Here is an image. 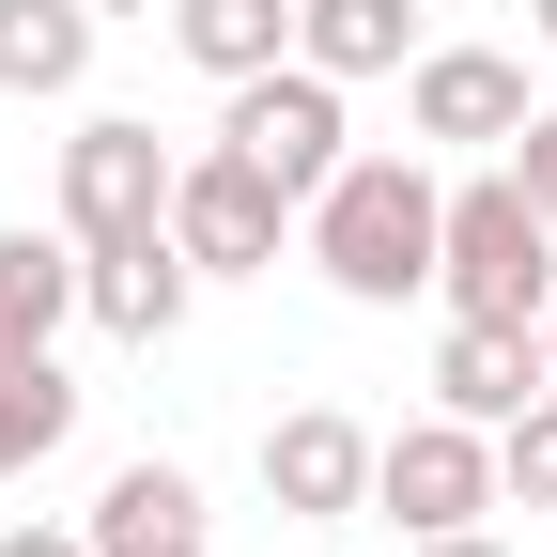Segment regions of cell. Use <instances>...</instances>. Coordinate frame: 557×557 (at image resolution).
<instances>
[{
	"label": "cell",
	"mask_w": 557,
	"mask_h": 557,
	"mask_svg": "<svg viewBox=\"0 0 557 557\" xmlns=\"http://www.w3.org/2000/svg\"><path fill=\"white\" fill-rule=\"evenodd\" d=\"M263 496L295 511V527H341V511H372V434L341 403H295V418H263Z\"/></svg>",
	"instance_id": "ba28073f"
},
{
	"label": "cell",
	"mask_w": 557,
	"mask_h": 557,
	"mask_svg": "<svg viewBox=\"0 0 557 557\" xmlns=\"http://www.w3.org/2000/svg\"><path fill=\"white\" fill-rule=\"evenodd\" d=\"M557 372H542V325H449L434 341V403L449 418H480V434H496V418H527Z\"/></svg>",
	"instance_id": "8fae6325"
},
{
	"label": "cell",
	"mask_w": 557,
	"mask_h": 557,
	"mask_svg": "<svg viewBox=\"0 0 557 557\" xmlns=\"http://www.w3.org/2000/svg\"><path fill=\"white\" fill-rule=\"evenodd\" d=\"M496 496H527V511H557V387H542L527 418H496Z\"/></svg>",
	"instance_id": "e0dca14e"
},
{
	"label": "cell",
	"mask_w": 557,
	"mask_h": 557,
	"mask_svg": "<svg viewBox=\"0 0 557 557\" xmlns=\"http://www.w3.org/2000/svg\"><path fill=\"white\" fill-rule=\"evenodd\" d=\"M62 434H78V372L62 357H0V480H32Z\"/></svg>",
	"instance_id": "2e32d148"
},
{
	"label": "cell",
	"mask_w": 557,
	"mask_h": 557,
	"mask_svg": "<svg viewBox=\"0 0 557 557\" xmlns=\"http://www.w3.org/2000/svg\"><path fill=\"white\" fill-rule=\"evenodd\" d=\"M496 171H511V186H527V201H542V218H557V94H542V109H527V139H511V156H496Z\"/></svg>",
	"instance_id": "ac0fdd59"
},
{
	"label": "cell",
	"mask_w": 557,
	"mask_h": 557,
	"mask_svg": "<svg viewBox=\"0 0 557 557\" xmlns=\"http://www.w3.org/2000/svg\"><path fill=\"white\" fill-rule=\"evenodd\" d=\"M218 139H233L278 201H295V218H310V186L357 156V139H341V78H325V62H263V78H233V124H218Z\"/></svg>",
	"instance_id": "277c9868"
},
{
	"label": "cell",
	"mask_w": 557,
	"mask_h": 557,
	"mask_svg": "<svg viewBox=\"0 0 557 557\" xmlns=\"http://www.w3.org/2000/svg\"><path fill=\"white\" fill-rule=\"evenodd\" d=\"M201 527H218V511H201V480L156 465V449L109 465V496H94V557H218Z\"/></svg>",
	"instance_id": "30bf717a"
},
{
	"label": "cell",
	"mask_w": 557,
	"mask_h": 557,
	"mask_svg": "<svg viewBox=\"0 0 557 557\" xmlns=\"http://www.w3.org/2000/svg\"><path fill=\"white\" fill-rule=\"evenodd\" d=\"M78 325V233H0V357H62Z\"/></svg>",
	"instance_id": "7c38bea8"
},
{
	"label": "cell",
	"mask_w": 557,
	"mask_h": 557,
	"mask_svg": "<svg viewBox=\"0 0 557 557\" xmlns=\"http://www.w3.org/2000/svg\"><path fill=\"white\" fill-rule=\"evenodd\" d=\"M542 372H557V295H542Z\"/></svg>",
	"instance_id": "603a6c76"
},
{
	"label": "cell",
	"mask_w": 557,
	"mask_h": 557,
	"mask_svg": "<svg viewBox=\"0 0 557 557\" xmlns=\"http://www.w3.org/2000/svg\"><path fill=\"white\" fill-rule=\"evenodd\" d=\"M171 139L156 124H124V109H94L78 139H62V233L78 248H139V233H171Z\"/></svg>",
	"instance_id": "3957f363"
},
{
	"label": "cell",
	"mask_w": 557,
	"mask_h": 557,
	"mask_svg": "<svg viewBox=\"0 0 557 557\" xmlns=\"http://www.w3.org/2000/svg\"><path fill=\"white\" fill-rule=\"evenodd\" d=\"M171 47L233 94V78H263V62H295V0H171Z\"/></svg>",
	"instance_id": "9a60e30c"
},
{
	"label": "cell",
	"mask_w": 557,
	"mask_h": 557,
	"mask_svg": "<svg viewBox=\"0 0 557 557\" xmlns=\"http://www.w3.org/2000/svg\"><path fill=\"white\" fill-rule=\"evenodd\" d=\"M372 511H403V542H434V527H480L496 511V434L480 418H403V434H372Z\"/></svg>",
	"instance_id": "5b68a950"
},
{
	"label": "cell",
	"mask_w": 557,
	"mask_h": 557,
	"mask_svg": "<svg viewBox=\"0 0 557 557\" xmlns=\"http://www.w3.org/2000/svg\"><path fill=\"white\" fill-rule=\"evenodd\" d=\"M434 218H449V186L418 171V156H341L295 233H310V263H325V295L403 310V295H434Z\"/></svg>",
	"instance_id": "6da1fadb"
},
{
	"label": "cell",
	"mask_w": 557,
	"mask_h": 557,
	"mask_svg": "<svg viewBox=\"0 0 557 557\" xmlns=\"http://www.w3.org/2000/svg\"><path fill=\"white\" fill-rule=\"evenodd\" d=\"M186 295H201V263H186L171 233H139V248H78V310H94L109 341H171Z\"/></svg>",
	"instance_id": "9c48e42d"
},
{
	"label": "cell",
	"mask_w": 557,
	"mask_h": 557,
	"mask_svg": "<svg viewBox=\"0 0 557 557\" xmlns=\"http://www.w3.org/2000/svg\"><path fill=\"white\" fill-rule=\"evenodd\" d=\"M325 557H341V542H325Z\"/></svg>",
	"instance_id": "cb8c5ba5"
},
{
	"label": "cell",
	"mask_w": 557,
	"mask_h": 557,
	"mask_svg": "<svg viewBox=\"0 0 557 557\" xmlns=\"http://www.w3.org/2000/svg\"><path fill=\"white\" fill-rule=\"evenodd\" d=\"M418 557H511L496 527H434V542H418Z\"/></svg>",
	"instance_id": "ffe728a7"
},
{
	"label": "cell",
	"mask_w": 557,
	"mask_h": 557,
	"mask_svg": "<svg viewBox=\"0 0 557 557\" xmlns=\"http://www.w3.org/2000/svg\"><path fill=\"white\" fill-rule=\"evenodd\" d=\"M0 557H94V527H0Z\"/></svg>",
	"instance_id": "d6986e66"
},
{
	"label": "cell",
	"mask_w": 557,
	"mask_h": 557,
	"mask_svg": "<svg viewBox=\"0 0 557 557\" xmlns=\"http://www.w3.org/2000/svg\"><path fill=\"white\" fill-rule=\"evenodd\" d=\"M434 295H449V325H542V295H557V218H542L511 171H465V186H449Z\"/></svg>",
	"instance_id": "7a4b0ae2"
},
{
	"label": "cell",
	"mask_w": 557,
	"mask_h": 557,
	"mask_svg": "<svg viewBox=\"0 0 557 557\" xmlns=\"http://www.w3.org/2000/svg\"><path fill=\"white\" fill-rule=\"evenodd\" d=\"M295 62H325L341 94L403 78V62H418V0H295Z\"/></svg>",
	"instance_id": "4fadbf2b"
},
{
	"label": "cell",
	"mask_w": 557,
	"mask_h": 557,
	"mask_svg": "<svg viewBox=\"0 0 557 557\" xmlns=\"http://www.w3.org/2000/svg\"><path fill=\"white\" fill-rule=\"evenodd\" d=\"M278 233H295V201H278V186L233 156V139H201V156L171 171V248H186L201 278H263Z\"/></svg>",
	"instance_id": "8992f818"
},
{
	"label": "cell",
	"mask_w": 557,
	"mask_h": 557,
	"mask_svg": "<svg viewBox=\"0 0 557 557\" xmlns=\"http://www.w3.org/2000/svg\"><path fill=\"white\" fill-rule=\"evenodd\" d=\"M94 0H0V94H78L94 78Z\"/></svg>",
	"instance_id": "5bb4252c"
},
{
	"label": "cell",
	"mask_w": 557,
	"mask_h": 557,
	"mask_svg": "<svg viewBox=\"0 0 557 557\" xmlns=\"http://www.w3.org/2000/svg\"><path fill=\"white\" fill-rule=\"evenodd\" d=\"M94 16H171V0H94Z\"/></svg>",
	"instance_id": "44dd1931"
},
{
	"label": "cell",
	"mask_w": 557,
	"mask_h": 557,
	"mask_svg": "<svg viewBox=\"0 0 557 557\" xmlns=\"http://www.w3.org/2000/svg\"><path fill=\"white\" fill-rule=\"evenodd\" d=\"M527 109H542V94H527L511 47H418V62H403V124L449 139V156H511Z\"/></svg>",
	"instance_id": "52a82bcc"
},
{
	"label": "cell",
	"mask_w": 557,
	"mask_h": 557,
	"mask_svg": "<svg viewBox=\"0 0 557 557\" xmlns=\"http://www.w3.org/2000/svg\"><path fill=\"white\" fill-rule=\"evenodd\" d=\"M527 32H542V47H557V0H527Z\"/></svg>",
	"instance_id": "7402d4cb"
}]
</instances>
